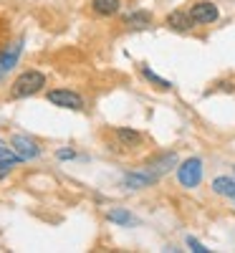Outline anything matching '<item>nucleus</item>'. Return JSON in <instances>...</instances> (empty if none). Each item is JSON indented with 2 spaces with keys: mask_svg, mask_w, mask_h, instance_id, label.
<instances>
[{
  "mask_svg": "<svg viewBox=\"0 0 235 253\" xmlns=\"http://www.w3.org/2000/svg\"><path fill=\"white\" fill-rule=\"evenodd\" d=\"M157 177L152 172H129L124 177V187H129V190H139V187H147V185H152Z\"/></svg>",
  "mask_w": 235,
  "mask_h": 253,
  "instance_id": "8",
  "label": "nucleus"
},
{
  "mask_svg": "<svg viewBox=\"0 0 235 253\" xmlns=\"http://www.w3.org/2000/svg\"><path fill=\"white\" fill-rule=\"evenodd\" d=\"M142 74H144V79H147V81H152V84H157V86H159L162 91H167L169 86H172V84H169V81H164V79H162V76H157L155 71H149L147 66H142Z\"/></svg>",
  "mask_w": 235,
  "mask_h": 253,
  "instance_id": "15",
  "label": "nucleus"
},
{
  "mask_svg": "<svg viewBox=\"0 0 235 253\" xmlns=\"http://www.w3.org/2000/svg\"><path fill=\"white\" fill-rule=\"evenodd\" d=\"M56 157H58V160H74V157H76V152H74V150H58V152H56Z\"/></svg>",
  "mask_w": 235,
  "mask_h": 253,
  "instance_id": "17",
  "label": "nucleus"
},
{
  "mask_svg": "<svg viewBox=\"0 0 235 253\" xmlns=\"http://www.w3.org/2000/svg\"><path fill=\"white\" fill-rule=\"evenodd\" d=\"M117 137L126 144V147H134V144H139V132H134V129H124V126H119L117 129Z\"/></svg>",
  "mask_w": 235,
  "mask_h": 253,
  "instance_id": "14",
  "label": "nucleus"
},
{
  "mask_svg": "<svg viewBox=\"0 0 235 253\" xmlns=\"http://www.w3.org/2000/svg\"><path fill=\"white\" fill-rule=\"evenodd\" d=\"M149 13H144V10H137V13H132V15H126V26H134V28H144V26H149Z\"/></svg>",
  "mask_w": 235,
  "mask_h": 253,
  "instance_id": "13",
  "label": "nucleus"
},
{
  "mask_svg": "<svg viewBox=\"0 0 235 253\" xmlns=\"http://www.w3.org/2000/svg\"><path fill=\"white\" fill-rule=\"evenodd\" d=\"M190 15H192V20L195 23H215L218 20V8L212 5V3H207V0H202V3H195L190 8Z\"/></svg>",
  "mask_w": 235,
  "mask_h": 253,
  "instance_id": "5",
  "label": "nucleus"
},
{
  "mask_svg": "<svg viewBox=\"0 0 235 253\" xmlns=\"http://www.w3.org/2000/svg\"><path fill=\"white\" fill-rule=\"evenodd\" d=\"M18 162H23V157H20L15 150H8V147H0V172L10 170V167H15Z\"/></svg>",
  "mask_w": 235,
  "mask_h": 253,
  "instance_id": "10",
  "label": "nucleus"
},
{
  "mask_svg": "<svg viewBox=\"0 0 235 253\" xmlns=\"http://www.w3.org/2000/svg\"><path fill=\"white\" fill-rule=\"evenodd\" d=\"M10 144H13V150L23 157V160H36V157H40V147H38L31 137H26V134H15V137L10 139Z\"/></svg>",
  "mask_w": 235,
  "mask_h": 253,
  "instance_id": "4",
  "label": "nucleus"
},
{
  "mask_svg": "<svg viewBox=\"0 0 235 253\" xmlns=\"http://www.w3.org/2000/svg\"><path fill=\"white\" fill-rule=\"evenodd\" d=\"M48 101L53 107H61V109H74V112H81L83 109V99L71 91V89H51L48 91Z\"/></svg>",
  "mask_w": 235,
  "mask_h": 253,
  "instance_id": "3",
  "label": "nucleus"
},
{
  "mask_svg": "<svg viewBox=\"0 0 235 253\" xmlns=\"http://www.w3.org/2000/svg\"><path fill=\"white\" fill-rule=\"evenodd\" d=\"M91 8L99 15H114L119 13V0H91Z\"/></svg>",
  "mask_w": 235,
  "mask_h": 253,
  "instance_id": "11",
  "label": "nucleus"
},
{
  "mask_svg": "<svg viewBox=\"0 0 235 253\" xmlns=\"http://www.w3.org/2000/svg\"><path fill=\"white\" fill-rule=\"evenodd\" d=\"M167 26L172 31H190L192 26H195V20H192L190 13H182V10H175L167 15Z\"/></svg>",
  "mask_w": 235,
  "mask_h": 253,
  "instance_id": "7",
  "label": "nucleus"
},
{
  "mask_svg": "<svg viewBox=\"0 0 235 253\" xmlns=\"http://www.w3.org/2000/svg\"><path fill=\"white\" fill-rule=\"evenodd\" d=\"M212 190L223 198H235V180L233 177H215L212 180Z\"/></svg>",
  "mask_w": 235,
  "mask_h": 253,
  "instance_id": "9",
  "label": "nucleus"
},
{
  "mask_svg": "<svg viewBox=\"0 0 235 253\" xmlns=\"http://www.w3.org/2000/svg\"><path fill=\"white\" fill-rule=\"evenodd\" d=\"M0 76H3V71H0Z\"/></svg>",
  "mask_w": 235,
  "mask_h": 253,
  "instance_id": "18",
  "label": "nucleus"
},
{
  "mask_svg": "<svg viewBox=\"0 0 235 253\" xmlns=\"http://www.w3.org/2000/svg\"><path fill=\"white\" fill-rule=\"evenodd\" d=\"M20 51H23V41H15L5 53H0V71H3V74L10 71L18 63V58H20Z\"/></svg>",
  "mask_w": 235,
  "mask_h": 253,
  "instance_id": "6",
  "label": "nucleus"
},
{
  "mask_svg": "<svg viewBox=\"0 0 235 253\" xmlns=\"http://www.w3.org/2000/svg\"><path fill=\"white\" fill-rule=\"evenodd\" d=\"M177 180H180V185L187 187V190L197 187V185L202 182V160H197V157L185 160V162L177 167Z\"/></svg>",
  "mask_w": 235,
  "mask_h": 253,
  "instance_id": "2",
  "label": "nucleus"
},
{
  "mask_svg": "<svg viewBox=\"0 0 235 253\" xmlns=\"http://www.w3.org/2000/svg\"><path fill=\"white\" fill-rule=\"evenodd\" d=\"M187 246H190V251L192 253H210V248H205L200 241H195V238H187Z\"/></svg>",
  "mask_w": 235,
  "mask_h": 253,
  "instance_id": "16",
  "label": "nucleus"
},
{
  "mask_svg": "<svg viewBox=\"0 0 235 253\" xmlns=\"http://www.w3.org/2000/svg\"><path fill=\"white\" fill-rule=\"evenodd\" d=\"M106 218H109L112 223H117V225H132V223H134L132 213H129V210H124V208H114V210H109V213H106Z\"/></svg>",
  "mask_w": 235,
  "mask_h": 253,
  "instance_id": "12",
  "label": "nucleus"
},
{
  "mask_svg": "<svg viewBox=\"0 0 235 253\" xmlns=\"http://www.w3.org/2000/svg\"><path fill=\"white\" fill-rule=\"evenodd\" d=\"M46 86V76L40 74V71H23L15 81H13V86H10V96L13 99H26V96H33L38 94L40 89Z\"/></svg>",
  "mask_w": 235,
  "mask_h": 253,
  "instance_id": "1",
  "label": "nucleus"
},
{
  "mask_svg": "<svg viewBox=\"0 0 235 253\" xmlns=\"http://www.w3.org/2000/svg\"><path fill=\"white\" fill-rule=\"evenodd\" d=\"M233 200H235V198H233Z\"/></svg>",
  "mask_w": 235,
  "mask_h": 253,
  "instance_id": "19",
  "label": "nucleus"
}]
</instances>
